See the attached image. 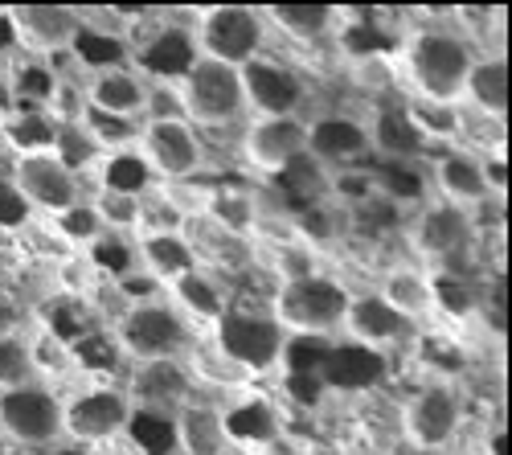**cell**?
Masks as SVG:
<instances>
[{
	"instance_id": "7c38bea8",
	"label": "cell",
	"mask_w": 512,
	"mask_h": 455,
	"mask_svg": "<svg viewBox=\"0 0 512 455\" xmlns=\"http://www.w3.org/2000/svg\"><path fill=\"white\" fill-rule=\"evenodd\" d=\"M136 152L152 169L156 185H177L193 181L205 169V144L201 132L185 119H164V123H144Z\"/></svg>"
},
{
	"instance_id": "4dcf8cb0",
	"label": "cell",
	"mask_w": 512,
	"mask_h": 455,
	"mask_svg": "<svg viewBox=\"0 0 512 455\" xmlns=\"http://www.w3.org/2000/svg\"><path fill=\"white\" fill-rule=\"evenodd\" d=\"M222 419H226L230 443H238V447H254V443H263V439L283 431V419H279L275 402L263 398V394H254V390H246L234 406H226Z\"/></svg>"
},
{
	"instance_id": "83f0119b",
	"label": "cell",
	"mask_w": 512,
	"mask_h": 455,
	"mask_svg": "<svg viewBox=\"0 0 512 455\" xmlns=\"http://www.w3.org/2000/svg\"><path fill=\"white\" fill-rule=\"evenodd\" d=\"M377 296L386 300L398 316H406L410 324L414 320H426L435 312L431 304V275L414 263H398V267H386V275L377 279Z\"/></svg>"
},
{
	"instance_id": "e0dca14e",
	"label": "cell",
	"mask_w": 512,
	"mask_h": 455,
	"mask_svg": "<svg viewBox=\"0 0 512 455\" xmlns=\"http://www.w3.org/2000/svg\"><path fill=\"white\" fill-rule=\"evenodd\" d=\"M193 62H197V46H193L189 25H177L168 13L132 50V70L144 82H181Z\"/></svg>"
},
{
	"instance_id": "ab89813d",
	"label": "cell",
	"mask_w": 512,
	"mask_h": 455,
	"mask_svg": "<svg viewBox=\"0 0 512 455\" xmlns=\"http://www.w3.org/2000/svg\"><path fill=\"white\" fill-rule=\"evenodd\" d=\"M66 58H74L87 74H99V70H111V66H132V50H127V41L95 33V29H82L78 41H74V50Z\"/></svg>"
},
{
	"instance_id": "f5cc1de1",
	"label": "cell",
	"mask_w": 512,
	"mask_h": 455,
	"mask_svg": "<svg viewBox=\"0 0 512 455\" xmlns=\"http://www.w3.org/2000/svg\"><path fill=\"white\" fill-rule=\"evenodd\" d=\"M25 333V308L13 296H0V337Z\"/></svg>"
},
{
	"instance_id": "7dc6e473",
	"label": "cell",
	"mask_w": 512,
	"mask_h": 455,
	"mask_svg": "<svg viewBox=\"0 0 512 455\" xmlns=\"http://www.w3.org/2000/svg\"><path fill=\"white\" fill-rule=\"evenodd\" d=\"M54 279H58V287L66 296H74V300H91L95 296V287L103 283V275L95 271V263L87 259V255H62V259H54Z\"/></svg>"
},
{
	"instance_id": "9f6ffc18",
	"label": "cell",
	"mask_w": 512,
	"mask_h": 455,
	"mask_svg": "<svg viewBox=\"0 0 512 455\" xmlns=\"http://www.w3.org/2000/svg\"><path fill=\"white\" fill-rule=\"evenodd\" d=\"M0 455H9V451H5V447H0Z\"/></svg>"
},
{
	"instance_id": "ee69618b",
	"label": "cell",
	"mask_w": 512,
	"mask_h": 455,
	"mask_svg": "<svg viewBox=\"0 0 512 455\" xmlns=\"http://www.w3.org/2000/svg\"><path fill=\"white\" fill-rule=\"evenodd\" d=\"M91 263H95V271L107 279V283H119V279H127L132 271H140V259H136V238H127V234H103L91 251H82Z\"/></svg>"
},
{
	"instance_id": "cb8c5ba5",
	"label": "cell",
	"mask_w": 512,
	"mask_h": 455,
	"mask_svg": "<svg viewBox=\"0 0 512 455\" xmlns=\"http://www.w3.org/2000/svg\"><path fill=\"white\" fill-rule=\"evenodd\" d=\"M144 91H148V82L132 66H111V70L82 78L87 107L103 111V115H119V119H140L144 115Z\"/></svg>"
},
{
	"instance_id": "ba28073f",
	"label": "cell",
	"mask_w": 512,
	"mask_h": 455,
	"mask_svg": "<svg viewBox=\"0 0 512 455\" xmlns=\"http://www.w3.org/2000/svg\"><path fill=\"white\" fill-rule=\"evenodd\" d=\"M480 230L472 222V214L459 210L447 201H426L422 210L410 218V246L418 255L435 259L439 271L447 267H467V259L476 255Z\"/></svg>"
},
{
	"instance_id": "db71d44e",
	"label": "cell",
	"mask_w": 512,
	"mask_h": 455,
	"mask_svg": "<svg viewBox=\"0 0 512 455\" xmlns=\"http://www.w3.org/2000/svg\"><path fill=\"white\" fill-rule=\"evenodd\" d=\"M17 54H21V50H17V29H13V17H9V9H0V66H9Z\"/></svg>"
},
{
	"instance_id": "3957f363",
	"label": "cell",
	"mask_w": 512,
	"mask_h": 455,
	"mask_svg": "<svg viewBox=\"0 0 512 455\" xmlns=\"http://www.w3.org/2000/svg\"><path fill=\"white\" fill-rule=\"evenodd\" d=\"M193 46H197V58H209V62H222V66H234L242 70L246 62L263 58V46H267V21H263V9H250V5H209V9H197L193 13Z\"/></svg>"
},
{
	"instance_id": "e575fe53",
	"label": "cell",
	"mask_w": 512,
	"mask_h": 455,
	"mask_svg": "<svg viewBox=\"0 0 512 455\" xmlns=\"http://www.w3.org/2000/svg\"><path fill=\"white\" fill-rule=\"evenodd\" d=\"M58 70L41 58H17L5 66V87H9V107H50L58 91Z\"/></svg>"
},
{
	"instance_id": "8fae6325",
	"label": "cell",
	"mask_w": 512,
	"mask_h": 455,
	"mask_svg": "<svg viewBox=\"0 0 512 455\" xmlns=\"http://www.w3.org/2000/svg\"><path fill=\"white\" fill-rule=\"evenodd\" d=\"M0 435L17 447L62 443V398L54 394V386L33 382L0 394Z\"/></svg>"
},
{
	"instance_id": "816d5d0a",
	"label": "cell",
	"mask_w": 512,
	"mask_h": 455,
	"mask_svg": "<svg viewBox=\"0 0 512 455\" xmlns=\"http://www.w3.org/2000/svg\"><path fill=\"white\" fill-rule=\"evenodd\" d=\"M246 455H312V443H304L300 435H291V431H279L263 443H254L246 447Z\"/></svg>"
},
{
	"instance_id": "ac0fdd59",
	"label": "cell",
	"mask_w": 512,
	"mask_h": 455,
	"mask_svg": "<svg viewBox=\"0 0 512 455\" xmlns=\"http://www.w3.org/2000/svg\"><path fill=\"white\" fill-rule=\"evenodd\" d=\"M369 123L345 111H328L308 119V160L320 169H357V160L369 156Z\"/></svg>"
},
{
	"instance_id": "4fadbf2b",
	"label": "cell",
	"mask_w": 512,
	"mask_h": 455,
	"mask_svg": "<svg viewBox=\"0 0 512 455\" xmlns=\"http://www.w3.org/2000/svg\"><path fill=\"white\" fill-rule=\"evenodd\" d=\"M13 185L29 201V210L37 218H54L70 210L74 201H82V181L66 169L54 152H37V156H17L13 160Z\"/></svg>"
},
{
	"instance_id": "7402d4cb",
	"label": "cell",
	"mask_w": 512,
	"mask_h": 455,
	"mask_svg": "<svg viewBox=\"0 0 512 455\" xmlns=\"http://www.w3.org/2000/svg\"><path fill=\"white\" fill-rule=\"evenodd\" d=\"M136 259H140V271L148 279H156L160 287L177 283L181 275L201 267V251L193 246V238L185 230H144V234H136Z\"/></svg>"
},
{
	"instance_id": "6f0895ef",
	"label": "cell",
	"mask_w": 512,
	"mask_h": 455,
	"mask_svg": "<svg viewBox=\"0 0 512 455\" xmlns=\"http://www.w3.org/2000/svg\"><path fill=\"white\" fill-rule=\"evenodd\" d=\"M0 115H5V107H0Z\"/></svg>"
},
{
	"instance_id": "c3c4849f",
	"label": "cell",
	"mask_w": 512,
	"mask_h": 455,
	"mask_svg": "<svg viewBox=\"0 0 512 455\" xmlns=\"http://www.w3.org/2000/svg\"><path fill=\"white\" fill-rule=\"evenodd\" d=\"M33 210H29V201L21 197V189L13 185L9 173H0V234H21L33 226Z\"/></svg>"
},
{
	"instance_id": "4316f807",
	"label": "cell",
	"mask_w": 512,
	"mask_h": 455,
	"mask_svg": "<svg viewBox=\"0 0 512 455\" xmlns=\"http://www.w3.org/2000/svg\"><path fill=\"white\" fill-rule=\"evenodd\" d=\"M168 304H173L189 324H193V320H209V328L230 312L222 279L213 275V271H205V267L181 275L177 283H168Z\"/></svg>"
},
{
	"instance_id": "11a10c76",
	"label": "cell",
	"mask_w": 512,
	"mask_h": 455,
	"mask_svg": "<svg viewBox=\"0 0 512 455\" xmlns=\"http://www.w3.org/2000/svg\"><path fill=\"white\" fill-rule=\"evenodd\" d=\"M394 455H451V451H426V447H410V443H398Z\"/></svg>"
},
{
	"instance_id": "6da1fadb",
	"label": "cell",
	"mask_w": 512,
	"mask_h": 455,
	"mask_svg": "<svg viewBox=\"0 0 512 455\" xmlns=\"http://www.w3.org/2000/svg\"><path fill=\"white\" fill-rule=\"evenodd\" d=\"M402 58H406L402 66L410 78V95L435 99V103H459L463 78L476 62V46H472V37L459 29L426 25L406 37Z\"/></svg>"
},
{
	"instance_id": "5bb4252c",
	"label": "cell",
	"mask_w": 512,
	"mask_h": 455,
	"mask_svg": "<svg viewBox=\"0 0 512 455\" xmlns=\"http://www.w3.org/2000/svg\"><path fill=\"white\" fill-rule=\"evenodd\" d=\"M17 50L29 58H66L82 33V17L70 5H13Z\"/></svg>"
},
{
	"instance_id": "f6af8a7d",
	"label": "cell",
	"mask_w": 512,
	"mask_h": 455,
	"mask_svg": "<svg viewBox=\"0 0 512 455\" xmlns=\"http://www.w3.org/2000/svg\"><path fill=\"white\" fill-rule=\"evenodd\" d=\"M82 123H87V132L103 148V156L132 152L140 144V132H144V119H119V115H103V111H91V107H87V115H82Z\"/></svg>"
},
{
	"instance_id": "ffe728a7",
	"label": "cell",
	"mask_w": 512,
	"mask_h": 455,
	"mask_svg": "<svg viewBox=\"0 0 512 455\" xmlns=\"http://www.w3.org/2000/svg\"><path fill=\"white\" fill-rule=\"evenodd\" d=\"M431 185L439 189V201L459 205V210H476V205L492 201L484 156L480 152H467V148H447V152H439L431 160Z\"/></svg>"
},
{
	"instance_id": "681fc988",
	"label": "cell",
	"mask_w": 512,
	"mask_h": 455,
	"mask_svg": "<svg viewBox=\"0 0 512 455\" xmlns=\"http://www.w3.org/2000/svg\"><path fill=\"white\" fill-rule=\"evenodd\" d=\"M144 123H164V119H185V107H181V91L177 82H148L144 91ZM189 123V119H185Z\"/></svg>"
},
{
	"instance_id": "277c9868",
	"label": "cell",
	"mask_w": 512,
	"mask_h": 455,
	"mask_svg": "<svg viewBox=\"0 0 512 455\" xmlns=\"http://www.w3.org/2000/svg\"><path fill=\"white\" fill-rule=\"evenodd\" d=\"M115 341L132 361H156V357H185L197 345L193 324L168 304V300H144L132 304L115 324Z\"/></svg>"
},
{
	"instance_id": "7bdbcfd3",
	"label": "cell",
	"mask_w": 512,
	"mask_h": 455,
	"mask_svg": "<svg viewBox=\"0 0 512 455\" xmlns=\"http://www.w3.org/2000/svg\"><path fill=\"white\" fill-rule=\"evenodd\" d=\"M91 205H95V214H99V222H103L107 234H127V238H136L140 226H144V197L99 189V193L91 197Z\"/></svg>"
},
{
	"instance_id": "8d00e7d4",
	"label": "cell",
	"mask_w": 512,
	"mask_h": 455,
	"mask_svg": "<svg viewBox=\"0 0 512 455\" xmlns=\"http://www.w3.org/2000/svg\"><path fill=\"white\" fill-rule=\"evenodd\" d=\"M185 365H189L193 386L234 390V394H246V390H250V374H246L238 361H230L213 341H209V345H193V349L185 353Z\"/></svg>"
},
{
	"instance_id": "b9f144b4",
	"label": "cell",
	"mask_w": 512,
	"mask_h": 455,
	"mask_svg": "<svg viewBox=\"0 0 512 455\" xmlns=\"http://www.w3.org/2000/svg\"><path fill=\"white\" fill-rule=\"evenodd\" d=\"M29 337V333H25ZM29 357H33V374L37 382H54V378H66L74 369V349L66 345V337L58 328H41L37 337H29Z\"/></svg>"
},
{
	"instance_id": "9a60e30c",
	"label": "cell",
	"mask_w": 512,
	"mask_h": 455,
	"mask_svg": "<svg viewBox=\"0 0 512 455\" xmlns=\"http://www.w3.org/2000/svg\"><path fill=\"white\" fill-rule=\"evenodd\" d=\"M242 78V99L254 115H300L308 99V82L300 70L275 58H254L238 70Z\"/></svg>"
},
{
	"instance_id": "d6986e66",
	"label": "cell",
	"mask_w": 512,
	"mask_h": 455,
	"mask_svg": "<svg viewBox=\"0 0 512 455\" xmlns=\"http://www.w3.org/2000/svg\"><path fill=\"white\" fill-rule=\"evenodd\" d=\"M340 333L349 337V345H361V349H373V353L390 357V349L406 341L410 320L398 316L377 292H361V296L349 300L345 320H340Z\"/></svg>"
},
{
	"instance_id": "d4e9b609",
	"label": "cell",
	"mask_w": 512,
	"mask_h": 455,
	"mask_svg": "<svg viewBox=\"0 0 512 455\" xmlns=\"http://www.w3.org/2000/svg\"><path fill=\"white\" fill-rule=\"evenodd\" d=\"M459 107H472L476 115L484 119H504L508 111V62L500 50L492 54H476L472 70L463 78V95H459Z\"/></svg>"
},
{
	"instance_id": "44dd1931",
	"label": "cell",
	"mask_w": 512,
	"mask_h": 455,
	"mask_svg": "<svg viewBox=\"0 0 512 455\" xmlns=\"http://www.w3.org/2000/svg\"><path fill=\"white\" fill-rule=\"evenodd\" d=\"M390 374V357L386 353H373V349H361V345H328L316 378L324 386V394H369L386 382Z\"/></svg>"
},
{
	"instance_id": "d6a6232c",
	"label": "cell",
	"mask_w": 512,
	"mask_h": 455,
	"mask_svg": "<svg viewBox=\"0 0 512 455\" xmlns=\"http://www.w3.org/2000/svg\"><path fill=\"white\" fill-rule=\"evenodd\" d=\"M402 111L410 119V128L426 140V148L463 140V107L459 103H435V99H422V95H406Z\"/></svg>"
},
{
	"instance_id": "836d02e7",
	"label": "cell",
	"mask_w": 512,
	"mask_h": 455,
	"mask_svg": "<svg viewBox=\"0 0 512 455\" xmlns=\"http://www.w3.org/2000/svg\"><path fill=\"white\" fill-rule=\"evenodd\" d=\"M259 255H263V267L275 275V287H279V283H300V279H312V275L324 271L320 246L308 242V238L259 242Z\"/></svg>"
},
{
	"instance_id": "74e56055",
	"label": "cell",
	"mask_w": 512,
	"mask_h": 455,
	"mask_svg": "<svg viewBox=\"0 0 512 455\" xmlns=\"http://www.w3.org/2000/svg\"><path fill=\"white\" fill-rule=\"evenodd\" d=\"M50 230H54V238L66 246V251H74V255L91 251V246L107 234L103 222H99V214H95V205H91V197H82V201L70 205V210L54 214L50 218Z\"/></svg>"
},
{
	"instance_id": "8992f818",
	"label": "cell",
	"mask_w": 512,
	"mask_h": 455,
	"mask_svg": "<svg viewBox=\"0 0 512 455\" xmlns=\"http://www.w3.org/2000/svg\"><path fill=\"white\" fill-rule=\"evenodd\" d=\"M181 107L193 128H230L234 119H242L246 99H242V78L234 66L197 58L189 74L177 82Z\"/></svg>"
},
{
	"instance_id": "f546056e",
	"label": "cell",
	"mask_w": 512,
	"mask_h": 455,
	"mask_svg": "<svg viewBox=\"0 0 512 455\" xmlns=\"http://www.w3.org/2000/svg\"><path fill=\"white\" fill-rule=\"evenodd\" d=\"M369 148L386 164H406V160L426 152V140L410 128L402 103H394V107H377L373 111V119H369Z\"/></svg>"
},
{
	"instance_id": "f35d334b",
	"label": "cell",
	"mask_w": 512,
	"mask_h": 455,
	"mask_svg": "<svg viewBox=\"0 0 512 455\" xmlns=\"http://www.w3.org/2000/svg\"><path fill=\"white\" fill-rule=\"evenodd\" d=\"M156 185L152 169L144 164V156L132 148V152H111L103 156L99 164V189L107 193H132V197H144L148 189Z\"/></svg>"
},
{
	"instance_id": "bcb514c9",
	"label": "cell",
	"mask_w": 512,
	"mask_h": 455,
	"mask_svg": "<svg viewBox=\"0 0 512 455\" xmlns=\"http://www.w3.org/2000/svg\"><path fill=\"white\" fill-rule=\"evenodd\" d=\"M33 357H29V337L13 333V337H0V394L5 390H21L33 386Z\"/></svg>"
},
{
	"instance_id": "484cf974",
	"label": "cell",
	"mask_w": 512,
	"mask_h": 455,
	"mask_svg": "<svg viewBox=\"0 0 512 455\" xmlns=\"http://www.w3.org/2000/svg\"><path fill=\"white\" fill-rule=\"evenodd\" d=\"M62 123L46 107H9L0 115V144L5 152L17 156H37V152H54Z\"/></svg>"
},
{
	"instance_id": "30bf717a",
	"label": "cell",
	"mask_w": 512,
	"mask_h": 455,
	"mask_svg": "<svg viewBox=\"0 0 512 455\" xmlns=\"http://www.w3.org/2000/svg\"><path fill=\"white\" fill-rule=\"evenodd\" d=\"M304 152H308V119L304 115H254L238 136L242 164L250 173L271 177V181Z\"/></svg>"
},
{
	"instance_id": "1f68e13d",
	"label": "cell",
	"mask_w": 512,
	"mask_h": 455,
	"mask_svg": "<svg viewBox=\"0 0 512 455\" xmlns=\"http://www.w3.org/2000/svg\"><path fill=\"white\" fill-rule=\"evenodd\" d=\"M484 287L472 279V267H451L431 275V316H447V320H467L484 312Z\"/></svg>"
},
{
	"instance_id": "52a82bcc",
	"label": "cell",
	"mask_w": 512,
	"mask_h": 455,
	"mask_svg": "<svg viewBox=\"0 0 512 455\" xmlns=\"http://www.w3.org/2000/svg\"><path fill=\"white\" fill-rule=\"evenodd\" d=\"M136 406L127 398L123 386H91L78 390L62 402V439L82 443V447H99V443H115L132 427Z\"/></svg>"
},
{
	"instance_id": "2e32d148",
	"label": "cell",
	"mask_w": 512,
	"mask_h": 455,
	"mask_svg": "<svg viewBox=\"0 0 512 455\" xmlns=\"http://www.w3.org/2000/svg\"><path fill=\"white\" fill-rule=\"evenodd\" d=\"M127 398L136 410H156V415H173L177 406L197 398V386L189 378L185 357H156V361H136L132 378H127Z\"/></svg>"
},
{
	"instance_id": "603a6c76",
	"label": "cell",
	"mask_w": 512,
	"mask_h": 455,
	"mask_svg": "<svg viewBox=\"0 0 512 455\" xmlns=\"http://www.w3.org/2000/svg\"><path fill=\"white\" fill-rule=\"evenodd\" d=\"M173 443L181 455H226L234 443L226 435L222 406L189 398L185 406L173 410Z\"/></svg>"
},
{
	"instance_id": "60d3db41",
	"label": "cell",
	"mask_w": 512,
	"mask_h": 455,
	"mask_svg": "<svg viewBox=\"0 0 512 455\" xmlns=\"http://www.w3.org/2000/svg\"><path fill=\"white\" fill-rule=\"evenodd\" d=\"M54 156L66 164V169L82 181L87 173H99L103 164V148L95 144V136L87 132V123H62L58 128V144H54Z\"/></svg>"
},
{
	"instance_id": "f907efd6",
	"label": "cell",
	"mask_w": 512,
	"mask_h": 455,
	"mask_svg": "<svg viewBox=\"0 0 512 455\" xmlns=\"http://www.w3.org/2000/svg\"><path fill=\"white\" fill-rule=\"evenodd\" d=\"M353 78L361 82L365 91L386 95L398 82V70H394V62L386 54H365V58H353Z\"/></svg>"
},
{
	"instance_id": "d590c367",
	"label": "cell",
	"mask_w": 512,
	"mask_h": 455,
	"mask_svg": "<svg viewBox=\"0 0 512 455\" xmlns=\"http://www.w3.org/2000/svg\"><path fill=\"white\" fill-rule=\"evenodd\" d=\"M259 214H263V205H259V193L254 189H246V185H213L209 214H205L213 226H222L234 238H246V234H254V226H259Z\"/></svg>"
},
{
	"instance_id": "9c48e42d",
	"label": "cell",
	"mask_w": 512,
	"mask_h": 455,
	"mask_svg": "<svg viewBox=\"0 0 512 455\" xmlns=\"http://www.w3.org/2000/svg\"><path fill=\"white\" fill-rule=\"evenodd\" d=\"M463 427V398L451 382H426L418 386L402 415H398V431H402V443L410 447H426V451H447L455 443Z\"/></svg>"
},
{
	"instance_id": "f1b7e54d",
	"label": "cell",
	"mask_w": 512,
	"mask_h": 455,
	"mask_svg": "<svg viewBox=\"0 0 512 455\" xmlns=\"http://www.w3.org/2000/svg\"><path fill=\"white\" fill-rule=\"evenodd\" d=\"M267 29L275 25L287 41H300V46H316V41H328L336 33V25H345V13L332 5H275L263 9Z\"/></svg>"
},
{
	"instance_id": "7a4b0ae2",
	"label": "cell",
	"mask_w": 512,
	"mask_h": 455,
	"mask_svg": "<svg viewBox=\"0 0 512 455\" xmlns=\"http://www.w3.org/2000/svg\"><path fill=\"white\" fill-rule=\"evenodd\" d=\"M353 292L345 279H336L328 271L300 279V283H279L271 292V316L287 337H304V341H332L340 333Z\"/></svg>"
},
{
	"instance_id": "5b68a950",
	"label": "cell",
	"mask_w": 512,
	"mask_h": 455,
	"mask_svg": "<svg viewBox=\"0 0 512 455\" xmlns=\"http://www.w3.org/2000/svg\"><path fill=\"white\" fill-rule=\"evenodd\" d=\"M213 345H218L230 361H238L250 378L271 374L283 365L287 353V333L275 324L271 312H250V308H230L218 324H213Z\"/></svg>"
}]
</instances>
